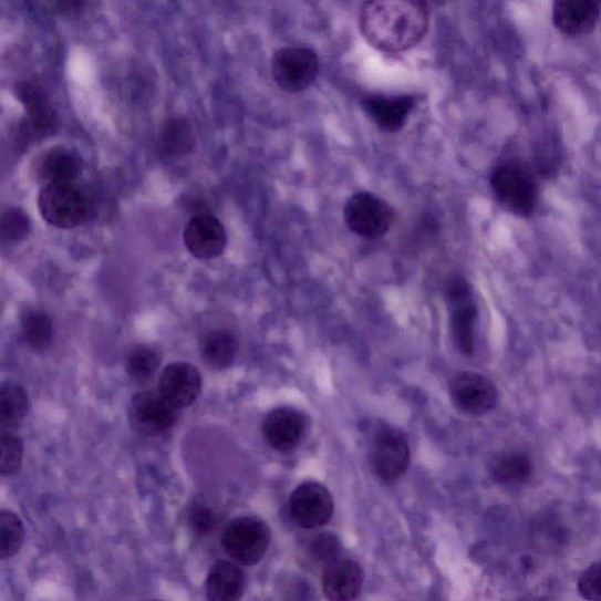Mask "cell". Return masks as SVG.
<instances>
[{
	"label": "cell",
	"instance_id": "cell-1",
	"mask_svg": "<svg viewBox=\"0 0 601 601\" xmlns=\"http://www.w3.org/2000/svg\"><path fill=\"white\" fill-rule=\"evenodd\" d=\"M428 6L413 0L364 3L359 24L364 41L374 49L397 54L421 44L429 30Z\"/></svg>",
	"mask_w": 601,
	"mask_h": 601
},
{
	"label": "cell",
	"instance_id": "cell-2",
	"mask_svg": "<svg viewBox=\"0 0 601 601\" xmlns=\"http://www.w3.org/2000/svg\"><path fill=\"white\" fill-rule=\"evenodd\" d=\"M490 186L498 204L521 218H529L538 201V188L531 169L520 160L499 162L491 170Z\"/></svg>",
	"mask_w": 601,
	"mask_h": 601
},
{
	"label": "cell",
	"instance_id": "cell-3",
	"mask_svg": "<svg viewBox=\"0 0 601 601\" xmlns=\"http://www.w3.org/2000/svg\"><path fill=\"white\" fill-rule=\"evenodd\" d=\"M343 216L346 227L365 240L383 238L395 221L393 207L376 194L365 190L348 198Z\"/></svg>",
	"mask_w": 601,
	"mask_h": 601
},
{
	"label": "cell",
	"instance_id": "cell-4",
	"mask_svg": "<svg viewBox=\"0 0 601 601\" xmlns=\"http://www.w3.org/2000/svg\"><path fill=\"white\" fill-rule=\"evenodd\" d=\"M271 533L258 517H239L228 522L221 536V545L235 563L251 567L265 557Z\"/></svg>",
	"mask_w": 601,
	"mask_h": 601
},
{
	"label": "cell",
	"instance_id": "cell-5",
	"mask_svg": "<svg viewBox=\"0 0 601 601\" xmlns=\"http://www.w3.org/2000/svg\"><path fill=\"white\" fill-rule=\"evenodd\" d=\"M319 72V55L310 48H282L271 58V74L274 82L288 93H301L312 87Z\"/></svg>",
	"mask_w": 601,
	"mask_h": 601
},
{
	"label": "cell",
	"instance_id": "cell-6",
	"mask_svg": "<svg viewBox=\"0 0 601 601\" xmlns=\"http://www.w3.org/2000/svg\"><path fill=\"white\" fill-rule=\"evenodd\" d=\"M38 208L49 225L60 229L80 226L86 213L83 193L73 184L45 185L39 193Z\"/></svg>",
	"mask_w": 601,
	"mask_h": 601
},
{
	"label": "cell",
	"instance_id": "cell-7",
	"mask_svg": "<svg viewBox=\"0 0 601 601\" xmlns=\"http://www.w3.org/2000/svg\"><path fill=\"white\" fill-rule=\"evenodd\" d=\"M373 468L385 483L398 480L408 470L411 449L408 439L397 428L386 425L374 438L372 453Z\"/></svg>",
	"mask_w": 601,
	"mask_h": 601
},
{
	"label": "cell",
	"instance_id": "cell-8",
	"mask_svg": "<svg viewBox=\"0 0 601 601\" xmlns=\"http://www.w3.org/2000/svg\"><path fill=\"white\" fill-rule=\"evenodd\" d=\"M450 308L452 333L458 351L470 356L475 351V323L477 308L467 281L456 277L447 287Z\"/></svg>",
	"mask_w": 601,
	"mask_h": 601
},
{
	"label": "cell",
	"instance_id": "cell-9",
	"mask_svg": "<svg viewBox=\"0 0 601 601\" xmlns=\"http://www.w3.org/2000/svg\"><path fill=\"white\" fill-rule=\"evenodd\" d=\"M289 512L302 529L321 528L333 517V497L320 483H303L289 498Z\"/></svg>",
	"mask_w": 601,
	"mask_h": 601
},
{
	"label": "cell",
	"instance_id": "cell-10",
	"mask_svg": "<svg viewBox=\"0 0 601 601\" xmlns=\"http://www.w3.org/2000/svg\"><path fill=\"white\" fill-rule=\"evenodd\" d=\"M129 419L134 431L146 436H159L177 423L178 410L160 393L143 392L132 398Z\"/></svg>",
	"mask_w": 601,
	"mask_h": 601
},
{
	"label": "cell",
	"instance_id": "cell-11",
	"mask_svg": "<svg viewBox=\"0 0 601 601\" xmlns=\"http://www.w3.org/2000/svg\"><path fill=\"white\" fill-rule=\"evenodd\" d=\"M449 394L463 414L480 416L491 412L498 400L497 387L487 377L476 373H460L449 384Z\"/></svg>",
	"mask_w": 601,
	"mask_h": 601
},
{
	"label": "cell",
	"instance_id": "cell-12",
	"mask_svg": "<svg viewBox=\"0 0 601 601\" xmlns=\"http://www.w3.org/2000/svg\"><path fill=\"white\" fill-rule=\"evenodd\" d=\"M184 242L194 258L216 259L224 253L227 245V231L217 218L199 215L187 222Z\"/></svg>",
	"mask_w": 601,
	"mask_h": 601
},
{
	"label": "cell",
	"instance_id": "cell-13",
	"mask_svg": "<svg viewBox=\"0 0 601 601\" xmlns=\"http://www.w3.org/2000/svg\"><path fill=\"white\" fill-rule=\"evenodd\" d=\"M362 107L380 129L396 133L408 123L415 99L410 94H373L365 96Z\"/></svg>",
	"mask_w": 601,
	"mask_h": 601
},
{
	"label": "cell",
	"instance_id": "cell-14",
	"mask_svg": "<svg viewBox=\"0 0 601 601\" xmlns=\"http://www.w3.org/2000/svg\"><path fill=\"white\" fill-rule=\"evenodd\" d=\"M203 379L196 366L178 362L165 367L159 393L177 410L190 405L200 394Z\"/></svg>",
	"mask_w": 601,
	"mask_h": 601
},
{
	"label": "cell",
	"instance_id": "cell-15",
	"mask_svg": "<svg viewBox=\"0 0 601 601\" xmlns=\"http://www.w3.org/2000/svg\"><path fill=\"white\" fill-rule=\"evenodd\" d=\"M15 94L28 112L24 131L29 137H44L58 128L60 120L41 89L31 83H19Z\"/></svg>",
	"mask_w": 601,
	"mask_h": 601
},
{
	"label": "cell",
	"instance_id": "cell-16",
	"mask_svg": "<svg viewBox=\"0 0 601 601\" xmlns=\"http://www.w3.org/2000/svg\"><path fill=\"white\" fill-rule=\"evenodd\" d=\"M83 169L82 158L66 146H53L44 152L34 167L37 178L45 185L73 184Z\"/></svg>",
	"mask_w": 601,
	"mask_h": 601
},
{
	"label": "cell",
	"instance_id": "cell-17",
	"mask_svg": "<svg viewBox=\"0 0 601 601\" xmlns=\"http://www.w3.org/2000/svg\"><path fill=\"white\" fill-rule=\"evenodd\" d=\"M305 429L304 416L292 408L270 412L263 422V436L271 448L278 452L293 450Z\"/></svg>",
	"mask_w": 601,
	"mask_h": 601
},
{
	"label": "cell",
	"instance_id": "cell-18",
	"mask_svg": "<svg viewBox=\"0 0 601 601\" xmlns=\"http://www.w3.org/2000/svg\"><path fill=\"white\" fill-rule=\"evenodd\" d=\"M363 572L349 559H336L324 568L322 590L328 600L353 601L362 590Z\"/></svg>",
	"mask_w": 601,
	"mask_h": 601
},
{
	"label": "cell",
	"instance_id": "cell-19",
	"mask_svg": "<svg viewBox=\"0 0 601 601\" xmlns=\"http://www.w3.org/2000/svg\"><path fill=\"white\" fill-rule=\"evenodd\" d=\"M599 17V4L592 0H560L553 4V24L566 35L578 37L591 32Z\"/></svg>",
	"mask_w": 601,
	"mask_h": 601
},
{
	"label": "cell",
	"instance_id": "cell-20",
	"mask_svg": "<svg viewBox=\"0 0 601 601\" xmlns=\"http://www.w3.org/2000/svg\"><path fill=\"white\" fill-rule=\"evenodd\" d=\"M246 577L242 569L231 561L218 560L206 580L208 601H239L245 592Z\"/></svg>",
	"mask_w": 601,
	"mask_h": 601
},
{
	"label": "cell",
	"instance_id": "cell-21",
	"mask_svg": "<svg viewBox=\"0 0 601 601\" xmlns=\"http://www.w3.org/2000/svg\"><path fill=\"white\" fill-rule=\"evenodd\" d=\"M238 353V340L227 331H213L201 343V356L215 371H225L235 362Z\"/></svg>",
	"mask_w": 601,
	"mask_h": 601
},
{
	"label": "cell",
	"instance_id": "cell-22",
	"mask_svg": "<svg viewBox=\"0 0 601 601\" xmlns=\"http://www.w3.org/2000/svg\"><path fill=\"white\" fill-rule=\"evenodd\" d=\"M196 135L184 118H170L162 127L159 143L170 158H184L196 148Z\"/></svg>",
	"mask_w": 601,
	"mask_h": 601
},
{
	"label": "cell",
	"instance_id": "cell-23",
	"mask_svg": "<svg viewBox=\"0 0 601 601\" xmlns=\"http://www.w3.org/2000/svg\"><path fill=\"white\" fill-rule=\"evenodd\" d=\"M491 476L501 486L517 487L525 484L531 476L530 459L519 453L498 456L491 464Z\"/></svg>",
	"mask_w": 601,
	"mask_h": 601
},
{
	"label": "cell",
	"instance_id": "cell-24",
	"mask_svg": "<svg viewBox=\"0 0 601 601\" xmlns=\"http://www.w3.org/2000/svg\"><path fill=\"white\" fill-rule=\"evenodd\" d=\"M28 395L21 385L4 383L0 391V425L3 431L15 428L28 414Z\"/></svg>",
	"mask_w": 601,
	"mask_h": 601
},
{
	"label": "cell",
	"instance_id": "cell-25",
	"mask_svg": "<svg viewBox=\"0 0 601 601\" xmlns=\"http://www.w3.org/2000/svg\"><path fill=\"white\" fill-rule=\"evenodd\" d=\"M21 332L24 342L37 353L45 352L52 343V321L41 310L30 309L22 315Z\"/></svg>",
	"mask_w": 601,
	"mask_h": 601
},
{
	"label": "cell",
	"instance_id": "cell-26",
	"mask_svg": "<svg viewBox=\"0 0 601 601\" xmlns=\"http://www.w3.org/2000/svg\"><path fill=\"white\" fill-rule=\"evenodd\" d=\"M25 530L21 518L9 510L0 512V558L3 560L21 551Z\"/></svg>",
	"mask_w": 601,
	"mask_h": 601
},
{
	"label": "cell",
	"instance_id": "cell-27",
	"mask_svg": "<svg viewBox=\"0 0 601 601\" xmlns=\"http://www.w3.org/2000/svg\"><path fill=\"white\" fill-rule=\"evenodd\" d=\"M159 366V356L153 349L144 345L135 346L126 359L127 374L137 381L147 380Z\"/></svg>",
	"mask_w": 601,
	"mask_h": 601
},
{
	"label": "cell",
	"instance_id": "cell-28",
	"mask_svg": "<svg viewBox=\"0 0 601 601\" xmlns=\"http://www.w3.org/2000/svg\"><path fill=\"white\" fill-rule=\"evenodd\" d=\"M0 231L3 242L21 241L29 235L30 219L21 208L9 207L3 211Z\"/></svg>",
	"mask_w": 601,
	"mask_h": 601
},
{
	"label": "cell",
	"instance_id": "cell-29",
	"mask_svg": "<svg viewBox=\"0 0 601 601\" xmlns=\"http://www.w3.org/2000/svg\"><path fill=\"white\" fill-rule=\"evenodd\" d=\"M0 472L3 476H11L21 468L23 459V442L11 431L2 432V441H0Z\"/></svg>",
	"mask_w": 601,
	"mask_h": 601
},
{
	"label": "cell",
	"instance_id": "cell-30",
	"mask_svg": "<svg viewBox=\"0 0 601 601\" xmlns=\"http://www.w3.org/2000/svg\"><path fill=\"white\" fill-rule=\"evenodd\" d=\"M339 553L340 541L333 533H320L313 539L312 545H310V555L325 567L339 559Z\"/></svg>",
	"mask_w": 601,
	"mask_h": 601
},
{
	"label": "cell",
	"instance_id": "cell-31",
	"mask_svg": "<svg viewBox=\"0 0 601 601\" xmlns=\"http://www.w3.org/2000/svg\"><path fill=\"white\" fill-rule=\"evenodd\" d=\"M188 520L194 532L206 536L215 530L218 517L205 502H196L190 508Z\"/></svg>",
	"mask_w": 601,
	"mask_h": 601
},
{
	"label": "cell",
	"instance_id": "cell-32",
	"mask_svg": "<svg viewBox=\"0 0 601 601\" xmlns=\"http://www.w3.org/2000/svg\"><path fill=\"white\" fill-rule=\"evenodd\" d=\"M578 590L589 601H601V563L591 566L580 576Z\"/></svg>",
	"mask_w": 601,
	"mask_h": 601
},
{
	"label": "cell",
	"instance_id": "cell-33",
	"mask_svg": "<svg viewBox=\"0 0 601 601\" xmlns=\"http://www.w3.org/2000/svg\"><path fill=\"white\" fill-rule=\"evenodd\" d=\"M152 601H159V600H152Z\"/></svg>",
	"mask_w": 601,
	"mask_h": 601
}]
</instances>
